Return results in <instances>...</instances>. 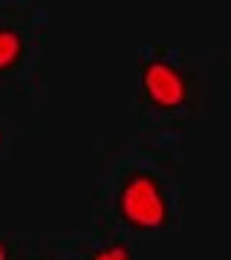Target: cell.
I'll return each mask as SVG.
<instances>
[{"label":"cell","instance_id":"6da1fadb","mask_svg":"<svg viewBox=\"0 0 231 260\" xmlns=\"http://www.w3.org/2000/svg\"><path fill=\"white\" fill-rule=\"evenodd\" d=\"M121 217L136 229H162L168 220V205L165 194L153 177L148 174H133L124 182L119 194Z\"/></svg>","mask_w":231,"mask_h":260},{"label":"cell","instance_id":"7a4b0ae2","mask_svg":"<svg viewBox=\"0 0 231 260\" xmlns=\"http://www.w3.org/2000/svg\"><path fill=\"white\" fill-rule=\"evenodd\" d=\"M142 87H145L150 102L162 110L179 107L188 99V84H185L182 73L168 61H150L142 73Z\"/></svg>","mask_w":231,"mask_h":260},{"label":"cell","instance_id":"3957f363","mask_svg":"<svg viewBox=\"0 0 231 260\" xmlns=\"http://www.w3.org/2000/svg\"><path fill=\"white\" fill-rule=\"evenodd\" d=\"M23 41L15 29H0V70H9L15 61L20 58Z\"/></svg>","mask_w":231,"mask_h":260},{"label":"cell","instance_id":"277c9868","mask_svg":"<svg viewBox=\"0 0 231 260\" xmlns=\"http://www.w3.org/2000/svg\"><path fill=\"white\" fill-rule=\"evenodd\" d=\"M92 260H130V251L124 246H104L102 251H95Z\"/></svg>","mask_w":231,"mask_h":260},{"label":"cell","instance_id":"5b68a950","mask_svg":"<svg viewBox=\"0 0 231 260\" xmlns=\"http://www.w3.org/2000/svg\"><path fill=\"white\" fill-rule=\"evenodd\" d=\"M0 260H9V249H6V243L0 240Z\"/></svg>","mask_w":231,"mask_h":260}]
</instances>
